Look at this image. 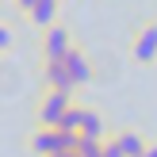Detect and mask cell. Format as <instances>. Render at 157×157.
<instances>
[{
  "instance_id": "obj_1",
  "label": "cell",
  "mask_w": 157,
  "mask_h": 157,
  "mask_svg": "<svg viewBox=\"0 0 157 157\" xmlns=\"http://www.w3.org/2000/svg\"><path fill=\"white\" fill-rule=\"evenodd\" d=\"M31 153L35 157H58L65 150H77L81 146V134H69V130H58V127H35L27 138Z\"/></svg>"
},
{
  "instance_id": "obj_2",
  "label": "cell",
  "mask_w": 157,
  "mask_h": 157,
  "mask_svg": "<svg viewBox=\"0 0 157 157\" xmlns=\"http://www.w3.org/2000/svg\"><path fill=\"white\" fill-rule=\"evenodd\" d=\"M73 107H77L73 92H50V88H42L38 100H35V119H38V127H61V119H65Z\"/></svg>"
},
{
  "instance_id": "obj_3",
  "label": "cell",
  "mask_w": 157,
  "mask_h": 157,
  "mask_svg": "<svg viewBox=\"0 0 157 157\" xmlns=\"http://www.w3.org/2000/svg\"><path fill=\"white\" fill-rule=\"evenodd\" d=\"M130 61L134 65H157V15L142 19L130 31Z\"/></svg>"
},
{
  "instance_id": "obj_4",
  "label": "cell",
  "mask_w": 157,
  "mask_h": 157,
  "mask_svg": "<svg viewBox=\"0 0 157 157\" xmlns=\"http://www.w3.org/2000/svg\"><path fill=\"white\" fill-rule=\"evenodd\" d=\"M73 31L65 23H54V27L38 31V58L42 61H65V54L73 50Z\"/></svg>"
},
{
  "instance_id": "obj_5",
  "label": "cell",
  "mask_w": 157,
  "mask_h": 157,
  "mask_svg": "<svg viewBox=\"0 0 157 157\" xmlns=\"http://www.w3.org/2000/svg\"><path fill=\"white\" fill-rule=\"evenodd\" d=\"M38 81L50 92H77V81L65 69V61H38Z\"/></svg>"
},
{
  "instance_id": "obj_6",
  "label": "cell",
  "mask_w": 157,
  "mask_h": 157,
  "mask_svg": "<svg viewBox=\"0 0 157 157\" xmlns=\"http://www.w3.org/2000/svg\"><path fill=\"white\" fill-rule=\"evenodd\" d=\"M65 69L73 73V81H77V88H84V84L96 77V65H92V58L84 54V46H73V50L65 54Z\"/></svg>"
},
{
  "instance_id": "obj_7",
  "label": "cell",
  "mask_w": 157,
  "mask_h": 157,
  "mask_svg": "<svg viewBox=\"0 0 157 157\" xmlns=\"http://www.w3.org/2000/svg\"><path fill=\"white\" fill-rule=\"evenodd\" d=\"M111 142L123 150V157H142L146 146H150V138L142 130H134V127H119V130H111Z\"/></svg>"
},
{
  "instance_id": "obj_8",
  "label": "cell",
  "mask_w": 157,
  "mask_h": 157,
  "mask_svg": "<svg viewBox=\"0 0 157 157\" xmlns=\"http://www.w3.org/2000/svg\"><path fill=\"white\" fill-rule=\"evenodd\" d=\"M81 138L84 142H107V123H104V115L96 111V107H81Z\"/></svg>"
},
{
  "instance_id": "obj_9",
  "label": "cell",
  "mask_w": 157,
  "mask_h": 157,
  "mask_svg": "<svg viewBox=\"0 0 157 157\" xmlns=\"http://www.w3.org/2000/svg\"><path fill=\"white\" fill-rule=\"evenodd\" d=\"M61 15V0H35V8H31V27H38V31H46V27H54V23H61L58 19Z\"/></svg>"
},
{
  "instance_id": "obj_10",
  "label": "cell",
  "mask_w": 157,
  "mask_h": 157,
  "mask_svg": "<svg viewBox=\"0 0 157 157\" xmlns=\"http://www.w3.org/2000/svg\"><path fill=\"white\" fill-rule=\"evenodd\" d=\"M12 46H15V27L8 19H0V54H8Z\"/></svg>"
},
{
  "instance_id": "obj_11",
  "label": "cell",
  "mask_w": 157,
  "mask_h": 157,
  "mask_svg": "<svg viewBox=\"0 0 157 157\" xmlns=\"http://www.w3.org/2000/svg\"><path fill=\"white\" fill-rule=\"evenodd\" d=\"M104 157H123V150H119V146L111 142V138H107V142H104Z\"/></svg>"
},
{
  "instance_id": "obj_12",
  "label": "cell",
  "mask_w": 157,
  "mask_h": 157,
  "mask_svg": "<svg viewBox=\"0 0 157 157\" xmlns=\"http://www.w3.org/2000/svg\"><path fill=\"white\" fill-rule=\"evenodd\" d=\"M142 157H157V142H150V146H146V153Z\"/></svg>"
}]
</instances>
